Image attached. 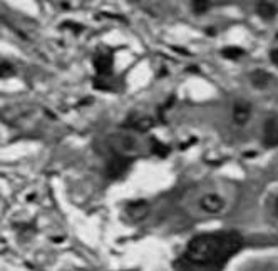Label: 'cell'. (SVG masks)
Segmentation results:
<instances>
[{
  "label": "cell",
  "mask_w": 278,
  "mask_h": 271,
  "mask_svg": "<svg viewBox=\"0 0 278 271\" xmlns=\"http://www.w3.org/2000/svg\"><path fill=\"white\" fill-rule=\"evenodd\" d=\"M243 246V236L238 231L198 234L188 243L186 260L193 265L222 266Z\"/></svg>",
  "instance_id": "obj_1"
},
{
  "label": "cell",
  "mask_w": 278,
  "mask_h": 271,
  "mask_svg": "<svg viewBox=\"0 0 278 271\" xmlns=\"http://www.w3.org/2000/svg\"><path fill=\"white\" fill-rule=\"evenodd\" d=\"M131 163H132V157H127L124 154H114L111 157V161L108 163V166H106V174L111 179L121 178L127 171Z\"/></svg>",
  "instance_id": "obj_2"
},
{
  "label": "cell",
  "mask_w": 278,
  "mask_h": 271,
  "mask_svg": "<svg viewBox=\"0 0 278 271\" xmlns=\"http://www.w3.org/2000/svg\"><path fill=\"white\" fill-rule=\"evenodd\" d=\"M263 144L265 147H277L278 146V117H268L263 126Z\"/></svg>",
  "instance_id": "obj_3"
},
{
  "label": "cell",
  "mask_w": 278,
  "mask_h": 271,
  "mask_svg": "<svg viewBox=\"0 0 278 271\" xmlns=\"http://www.w3.org/2000/svg\"><path fill=\"white\" fill-rule=\"evenodd\" d=\"M94 67L101 77H106L112 72V55L111 54H98L94 57Z\"/></svg>",
  "instance_id": "obj_4"
},
{
  "label": "cell",
  "mask_w": 278,
  "mask_h": 271,
  "mask_svg": "<svg viewBox=\"0 0 278 271\" xmlns=\"http://www.w3.org/2000/svg\"><path fill=\"white\" fill-rule=\"evenodd\" d=\"M224 203L218 194H206L201 198V208L206 213H220L223 209Z\"/></svg>",
  "instance_id": "obj_5"
},
{
  "label": "cell",
  "mask_w": 278,
  "mask_h": 271,
  "mask_svg": "<svg viewBox=\"0 0 278 271\" xmlns=\"http://www.w3.org/2000/svg\"><path fill=\"white\" fill-rule=\"evenodd\" d=\"M127 214L132 218V220L139 221V220H144V218L148 216L149 213V204L146 201H134V203L127 204Z\"/></svg>",
  "instance_id": "obj_6"
},
{
  "label": "cell",
  "mask_w": 278,
  "mask_h": 271,
  "mask_svg": "<svg viewBox=\"0 0 278 271\" xmlns=\"http://www.w3.org/2000/svg\"><path fill=\"white\" fill-rule=\"evenodd\" d=\"M127 124L136 131H148L154 126V119L149 116H131Z\"/></svg>",
  "instance_id": "obj_7"
},
{
  "label": "cell",
  "mask_w": 278,
  "mask_h": 271,
  "mask_svg": "<svg viewBox=\"0 0 278 271\" xmlns=\"http://www.w3.org/2000/svg\"><path fill=\"white\" fill-rule=\"evenodd\" d=\"M233 117H235L236 124H245L250 117V104L245 100H238L235 104V111H233Z\"/></svg>",
  "instance_id": "obj_8"
},
{
  "label": "cell",
  "mask_w": 278,
  "mask_h": 271,
  "mask_svg": "<svg viewBox=\"0 0 278 271\" xmlns=\"http://www.w3.org/2000/svg\"><path fill=\"white\" fill-rule=\"evenodd\" d=\"M257 12H258V15L262 17V19L270 20V19H273V17L277 15L278 7L275 5V3H272V2H258L257 3Z\"/></svg>",
  "instance_id": "obj_9"
},
{
  "label": "cell",
  "mask_w": 278,
  "mask_h": 271,
  "mask_svg": "<svg viewBox=\"0 0 278 271\" xmlns=\"http://www.w3.org/2000/svg\"><path fill=\"white\" fill-rule=\"evenodd\" d=\"M268 81H270V74L265 71H255L251 74V82H253V86L258 87V89H263V87L268 84Z\"/></svg>",
  "instance_id": "obj_10"
},
{
  "label": "cell",
  "mask_w": 278,
  "mask_h": 271,
  "mask_svg": "<svg viewBox=\"0 0 278 271\" xmlns=\"http://www.w3.org/2000/svg\"><path fill=\"white\" fill-rule=\"evenodd\" d=\"M153 152L156 156H160V157H166L167 154H169V147H167L166 144H163L160 141H156V139H153Z\"/></svg>",
  "instance_id": "obj_11"
},
{
  "label": "cell",
  "mask_w": 278,
  "mask_h": 271,
  "mask_svg": "<svg viewBox=\"0 0 278 271\" xmlns=\"http://www.w3.org/2000/svg\"><path fill=\"white\" fill-rule=\"evenodd\" d=\"M222 54L228 59H238L241 54H243V50H241L240 47H228V49H224Z\"/></svg>",
  "instance_id": "obj_12"
},
{
  "label": "cell",
  "mask_w": 278,
  "mask_h": 271,
  "mask_svg": "<svg viewBox=\"0 0 278 271\" xmlns=\"http://www.w3.org/2000/svg\"><path fill=\"white\" fill-rule=\"evenodd\" d=\"M14 74V65L8 62H2L0 64V77H8Z\"/></svg>",
  "instance_id": "obj_13"
},
{
  "label": "cell",
  "mask_w": 278,
  "mask_h": 271,
  "mask_svg": "<svg viewBox=\"0 0 278 271\" xmlns=\"http://www.w3.org/2000/svg\"><path fill=\"white\" fill-rule=\"evenodd\" d=\"M193 7H195L196 14H205V12L211 7V3L210 2H193Z\"/></svg>",
  "instance_id": "obj_14"
},
{
  "label": "cell",
  "mask_w": 278,
  "mask_h": 271,
  "mask_svg": "<svg viewBox=\"0 0 278 271\" xmlns=\"http://www.w3.org/2000/svg\"><path fill=\"white\" fill-rule=\"evenodd\" d=\"M62 27L64 29H74L76 32H81V30H82V25H74L72 22H67V24H64Z\"/></svg>",
  "instance_id": "obj_15"
},
{
  "label": "cell",
  "mask_w": 278,
  "mask_h": 271,
  "mask_svg": "<svg viewBox=\"0 0 278 271\" xmlns=\"http://www.w3.org/2000/svg\"><path fill=\"white\" fill-rule=\"evenodd\" d=\"M270 59H272V62L278 67V49H273L270 52Z\"/></svg>",
  "instance_id": "obj_16"
},
{
  "label": "cell",
  "mask_w": 278,
  "mask_h": 271,
  "mask_svg": "<svg viewBox=\"0 0 278 271\" xmlns=\"http://www.w3.org/2000/svg\"><path fill=\"white\" fill-rule=\"evenodd\" d=\"M275 209H277V214H278V198H277V203H275Z\"/></svg>",
  "instance_id": "obj_17"
}]
</instances>
